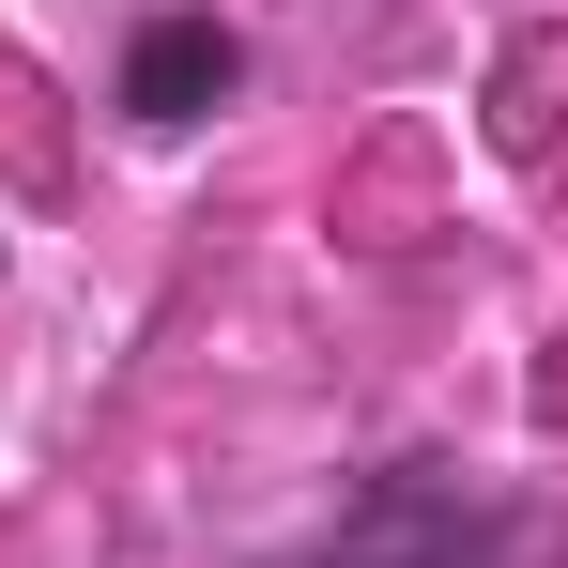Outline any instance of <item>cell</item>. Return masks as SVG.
Segmentation results:
<instances>
[{
  "mask_svg": "<svg viewBox=\"0 0 568 568\" xmlns=\"http://www.w3.org/2000/svg\"><path fill=\"white\" fill-rule=\"evenodd\" d=\"M277 568H523V523L507 507H476L462 476H430V462H384L307 554H277Z\"/></svg>",
  "mask_w": 568,
  "mask_h": 568,
  "instance_id": "cell-1",
  "label": "cell"
},
{
  "mask_svg": "<svg viewBox=\"0 0 568 568\" xmlns=\"http://www.w3.org/2000/svg\"><path fill=\"white\" fill-rule=\"evenodd\" d=\"M231 78H246V47H231L215 16H154V31H139V62H123V108H139V123H200Z\"/></svg>",
  "mask_w": 568,
  "mask_h": 568,
  "instance_id": "cell-2",
  "label": "cell"
}]
</instances>
